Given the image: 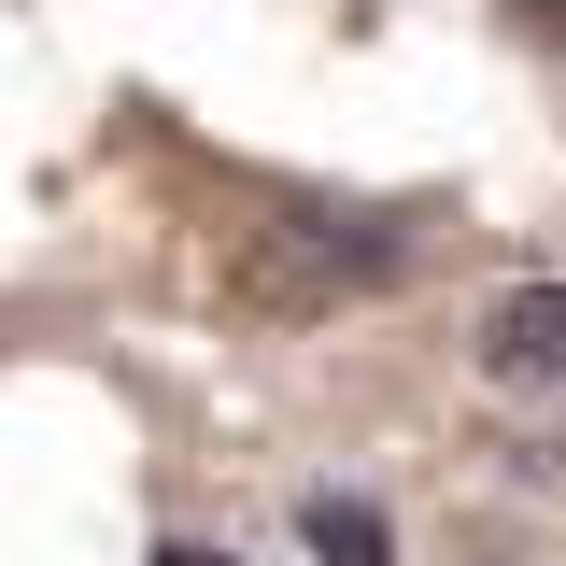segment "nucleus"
<instances>
[{
  "label": "nucleus",
  "instance_id": "obj_2",
  "mask_svg": "<svg viewBox=\"0 0 566 566\" xmlns=\"http://www.w3.org/2000/svg\"><path fill=\"white\" fill-rule=\"evenodd\" d=\"M468 354H482L510 397H566V283H510V297H482Z\"/></svg>",
  "mask_w": 566,
  "mask_h": 566
},
{
  "label": "nucleus",
  "instance_id": "obj_1",
  "mask_svg": "<svg viewBox=\"0 0 566 566\" xmlns=\"http://www.w3.org/2000/svg\"><path fill=\"white\" fill-rule=\"evenodd\" d=\"M411 270H424V227H411V212H340V199L270 212V255H255V283H270L283 312L382 297V283H411Z\"/></svg>",
  "mask_w": 566,
  "mask_h": 566
},
{
  "label": "nucleus",
  "instance_id": "obj_4",
  "mask_svg": "<svg viewBox=\"0 0 566 566\" xmlns=\"http://www.w3.org/2000/svg\"><path fill=\"white\" fill-rule=\"evenodd\" d=\"M156 566H241V553H212V538H156Z\"/></svg>",
  "mask_w": 566,
  "mask_h": 566
},
{
  "label": "nucleus",
  "instance_id": "obj_5",
  "mask_svg": "<svg viewBox=\"0 0 566 566\" xmlns=\"http://www.w3.org/2000/svg\"><path fill=\"white\" fill-rule=\"evenodd\" d=\"M524 29H538V43H566V0H524Z\"/></svg>",
  "mask_w": 566,
  "mask_h": 566
},
{
  "label": "nucleus",
  "instance_id": "obj_3",
  "mask_svg": "<svg viewBox=\"0 0 566 566\" xmlns=\"http://www.w3.org/2000/svg\"><path fill=\"white\" fill-rule=\"evenodd\" d=\"M297 538H312V566H397V524H382V510H368L354 482L297 495Z\"/></svg>",
  "mask_w": 566,
  "mask_h": 566
}]
</instances>
